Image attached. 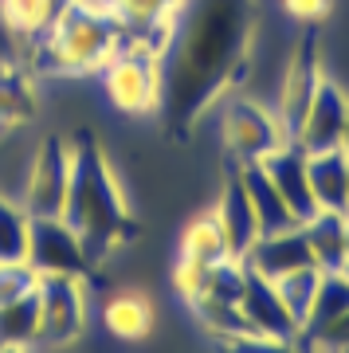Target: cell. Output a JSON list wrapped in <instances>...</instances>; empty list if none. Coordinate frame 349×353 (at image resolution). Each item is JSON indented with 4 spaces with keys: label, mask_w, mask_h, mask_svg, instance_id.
Returning <instances> with one entry per match:
<instances>
[{
    "label": "cell",
    "mask_w": 349,
    "mask_h": 353,
    "mask_svg": "<svg viewBox=\"0 0 349 353\" xmlns=\"http://www.w3.org/2000/svg\"><path fill=\"white\" fill-rule=\"evenodd\" d=\"M251 43V0H188L161 51V118L185 134L239 75Z\"/></svg>",
    "instance_id": "6da1fadb"
},
{
    "label": "cell",
    "mask_w": 349,
    "mask_h": 353,
    "mask_svg": "<svg viewBox=\"0 0 349 353\" xmlns=\"http://www.w3.org/2000/svg\"><path fill=\"white\" fill-rule=\"evenodd\" d=\"M63 220L79 232L90 267H99L114 248H122L134 236V220H130L126 196L118 189V176L90 134H79V141L71 145Z\"/></svg>",
    "instance_id": "7a4b0ae2"
},
{
    "label": "cell",
    "mask_w": 349,
    "mask_h": 353,
    "mask_svg": "<svg viewBox=\"0 0 349 353\" xmlns=\"http://www.w3.org/2000/svg\"><path fill=\"white\" fill-rule=\"evenodd\" d=\"M126 24L118 16L87 12L79 4H63V12L55 16V24L48 28V36L36 43L43 55V63L63 75H94L110 63L126 43Z\"/></svg>",
    "instance_id": "3957f363"
},
{
    "label": "cell",
    "mask_w": 349,
    "mask_h": 353,
    "mask_svg": "<svg viewBox=\"0 0 349 353\" xmlns=\"http://www.w3.org/2000/svg\"><path fill=\"white\" fill-rule=\"evenodd\" d=\"M102 90L110 106L122 114H157L161 110V51L137 36H126L122 51L102 67Z\"/></svg>",
    "instance_id": "277c9868"
},
{
    "label": "cell",
    "mask_w": 349,
    "mask_h": 353,
    "mask_svg": "<svg viewBox=\"0 0 349 353\" xmlns=\"http://www.w3.org/2000/svg\"><path fill=\"white\" fill-rule=\"evenodd\" d=\"M87 322L83 275H39L36 345H71Z\"/></svg>",
    "instance_id": "5b68a950"
},
{
    "label": "cell",
    "mask_w": 349,
    "mask_h": 353,
    "mask_svg": "<svg viewBox=\"0 0 349 353\" xmlns=\"http://www.w3.org/2000/svg\"><path fill=\"white\" fill-rule=\"evenodd\" d=\"M224 145L236 157V165H251L263 161L279 145H287V130L279 122V114H271L267 106L251 99H236L224 110Z\"/></svg>",
    "instance_id": "8992f818"
},
{
    "label": "cell",
    "mask_w": 349,
    "mask_h": 353,
    "mask_svg": "<svg viewBox=\"0 0 349 353\" xmlns=\"http://www.w3.org/2000/svg\"><path fill=\"white\" fill-rule=\"evenodd\" d=\"M28 263L39 275H87V252L79 232L63 216H32V236H28Z\"/></svg>",
    "instance_id": "52a82bcc"
},
{
    "label": "cell",
    "mask_w": 349,
    "mask_h": 353,
    "mask_svg": "<svg viewBox=\"0 0 349 353\" xmlns=\"http://www.w3.org/2000/svg\"><path fill=\"white\" fill-rule=\"evenodd\" d=\"M67 176H71V145L59 138H48L32 157L24 185V208L28 216H63L67 201Z\"/></svg>",
    "instance_id": "ba28073f"
},
{
    "label": "cell",
    "mask_w": 349,
    "mask_h": 353,
    "mask_svg": "<svg viewBox=\"0 0 349 353\" xmlns=\"http://www.w3.org/2000/svg\"><path fill=\"white\" fill-rule=\"evenodd\" d=\"M239 314L243 322L251 326V334H259V338H275V341H299V322L290 314L283 299H279V290H275L271 279L255 275L243 267V287H239Z\"/></svg>",
    "instance_id": "9c48e42d"
},
{
    "label": "cell",
    "mask_w": 349,
    "mask_h": 353,
    "mask_svg": "<svg viewBox=\"0 0 349 353\" xmlns=\"http://www.w3.org/2000/svg\"><path fill=\"white\" fill-rule=\"evenodd\" d=\"M318 32L314 24H306V36H302L299 51L287 67V79H283V90H279V122L287 130V141L299 138L302 114L314 99V87H318Z\"/></svg>",
    "instance_id": "30bf717a"
},
{
    "label": "cell",
    "mask_w": 349,
    "mask_h": 353,
    "mask_svg": "<svg viewBox=\"0 0 349 353\" xmlns=\"http://www.w3.org/2000/svg\"><path fill=\"white\" fill-rule=\"evenodd\" d=\"M346 118H349V99L341 94L337 83L318 79L314 99L302 114L299 126V145L306 153H322V150H341V134H346Z\"/></svg>",
    "instance_id": "8fae6325"
},
{
    "label": "cell",
    "mask_w": 349,
    "mask_h": 353,
    "mask_svg": "<svg viewBox=\"0 0 349 353\" xmlns=\"http://www.w3.org/2000/svg\"><path fill=\"white\" fill-rule=\"evenodd\" d=\"M259 169L271 176V185L279 189V196L287 201V208L295 212L299 224H306L310 216H318V201H314V189H310V173H306V150L299 141H287L279 145L275 153H267L259 161Z\"/></svg>",
    "instance_id": "7c38bea8"
},
{
    "label": "cell",
    "mask_w": 349,
    "mask_h": 353,
    "mask_svg": "<svg viewBox=\"0 0 349 353\" xmlns=\"http://www.w3.org/2000/svg\"><path fill=\"white\" fill-rule=\"evenodd\" d=\"M216 224L224 232L228 255L232 259H243L251 252V243L259 240V224H255V212H251L248 189H243V176H239V165L228 169L224 176V192H220V204H216Z\"/></svg>",
    "instance_id": "4fadbf2b"
},
{
    "label": "cell",
    "mask_w": 349,
    "mask_h": 353,
    "mask_svg": "<svg viewBox=\"0 0 349 353\" xmlns=\"http://www.w3.org/2000/svg\"><path fill=\"white\" fill-rule=\"evenodd\" d=\"M239 263L275 283V279L290 275L299 267H314V255L306 248V236H302V224H299V228H287V232H275V236H259Z\"/></svg>",
    "instance_id": "5bb4252c"
},
{
    "label": "cell",
    "mask_w": 349,
    "mask_h": 353,
    "mask_svg": "<svg viewBox=\"0 0 349 353\" xmlns=\"http://www.w3.org/2000/svg\"><path fill=\"white\" fill-rule=\"evenodd\" d=\"M188 8V0H118V20L126 32L165 51L169 36L177 32V20Z\"/></svg>",
    "instance_id": "9a60e30c"
},
{
    "label": "cell",
    "mask_w": 349,
    "mask_h": 353,
    "mask_svg": "<svg viewBox=\"0 0 349 353\" xmlns=\"http://www.w3.org/2000/svg\"><path fill=\"white\" fill-rule=\"evenodd\" d=\"M306 173H310L314 201L322 212H349V153L322 150L306 153Z\"/></svg>",
    "instance_id": "2e32d148"
},
{
    "label": "cell",
    "mask_w": 349,
    "mask_h": 353,
    "mask_svg": "<svg viewBox=\"0 0 349 353\" xmlns=\"http://www.w3.org/2000/svg\"><path fill=\"white\" fill-rule=\"evenodd\" d=\"M306 248L318 271H346L349 259V212H318L302 224Z\"/></svg>",
    "instance_id": "e0dca14e"
},
{
    "label": "cell",
    "mask_w": 349,
    "mask_h": 353,
    "mask_svg": "<svg viewBox=\"0 0 349 353\" xmlns=\"http://www.w3.org/2000/svg\"><path fill=\"white\" fill-rule=\"evenodd\" d=\"M239 176H243V189H248V201H251V212H255V224H259V236H275V232L299 228L295 212H290L287 201L279 196V189L271 185V176L259 169V161L239 165Z\"/></svg>",
    "instance_id": "ac0fdd59"
},
{
    "label": "cell",
    "mask_w": 349,
    "mask_h": 353,
    "mask_svg": "<svg viewBox=\"0 0 349 353\" xmlns=\"http://www.w3.org/2000/svg\"><path fill=\"white\" fill-rule=\"evenodd\" d=\"M102 322L114 338L122 341H146L153 334V303L141 290H118L102 306Z\"/></svg>",
    "instance_id": "d6986e66"
},
{
    "label": "cell",
    "mask_w": 349,
    "mask_h": 353,
    "mask_svg": "<svg viewBox=\"0 0 349 353\" xmlns=\"http://www.w3.org/2000/svg\"><path fill=\"white\" fill-rule=\"evenodd\" d=\"M63 4L67 0H0V20L20 39V48H36L63 12Z\"/></svg>",
    "instance_id": "ffe728a7"
},
{
    "label": "cell",
    "mask_w": 349,
    "mask_h": 353,
    "mask_svg": "<svg viewBox=\"0 0 349 353\" xmlns=\"http://www.w3.org/2000/svg\"><path fill=\"white\" fill-rule=\"evenodd\" d=\"M341 310H349V275H346V271H322V283H318L310 318H306V326H302L299 341L314 338V334H318L322 326H330Z\"/></svg>",
    "instance_id": "44dd1931"
},
{
    "label": "cell",
    "mask_w": 349,
    "mask_h": 353,
    "mask_svg": "<svg viewBox=\"0 0 349 353\" xmlns=\"http://www.w3.org/2000/svg\"><path fill=\"white\" fill-rule=\"evenodd\" d=\"M181 259H192V263H204V267H216V263H224V259H232L216 216H197L181 232Z\"/></svg>",
    "instance_id": "7402d4cb"
},
{
    "label": "cell",
    "mask_w": 349,
    "mask_h": 353,
    "mask_svg": "<svg viewBox=\"0 0 349 353\" xmlns=\"http://www.w3.org/2000/svg\"><path fill=\"white\" fill-rule=\"evenodd\" d=\"M36 114V90L28 83L24 67H4L0 71V126H24Z\"/></svg>",
    "instance_id": "603a6c76"
},
{
    "label": "cell",
    "mask_w": 349,
    "mask_h": 353,
    "mask_svg": "<svg viewBox=\"0 0 349 353\" xmlns=\"http://www.w3.org/2000/svg\"><path fill=\"white\" fill-rule=\"evenodd\" d=\"M28 236H32L28 208L0 196V263H28Z\"/></svg>",
    "instance_id": "cb8c5ba5"
},
{
    "label": "cell",
    "mask_w": 349,
    "mask_h": 353,
    "mask_svg": "<svg viewBox=\"0 0 349 353\" xmlns=\"http://www.w3.org/2000/svg\"><path fill=\"white\" fill-rule=\"evenodd\" d=\"M318 283H322V271L318 267H299V271H290V275L275 279V290H279V299L287 306L299 330L306 326V318H310V306H314V294H318Z\"/></svg>",
    "instance_id": "d4e9b609"
},
{
    "label": "cell",
    "mask_w": 349,
    "mask_h": 353,
    "mask_svg": "<svg viewBox=\"0 0 349 353\" xmlns=\"http://www.w3.org/2000/svg\"><path fill=\"white\" fill-rule=\"evenodd\" d=\"M0 345H36V294L0 306Z\"/></svg>",
    "instance_id": "484cf974"
},
{
    "label": "cell",
    "mask_w": 349,
    "mask_h": 353,
    "mask_svg": "<svg viewBox=\"0 0 349 353\" xmlns=\"http://www.w3.org/2000/svg\"><path fill=\"white\" fill-rule=\"evenodd\" d=\"M39 290V271L32 263H0V306L32 299Z\"/></svg>",
    "instance_id": "4316f807"
},
{
    "label": "cell",
    "mask_w": 349,
    "mask_h": 353,
    "mask_svg": "<svg viewBox=\"0 0 349 353\" xmlns=\"http://www.w3.org/2000/svg\"><path fill=\"white\" fill-rule=\"evenodd\" d=\"M306 345L322 353H349V310H341L330 326H322L314 338H306Z\"/></svg>",
    "instance_id": "83f0119b"
},
{
    "label": "cell",
    "mask_w": 349,
    "mask_h": 353,
    "mask_svg": "<svg viewBox=\"0 0 349 353\" xmlns=\"http://www.w3.org/2000/svg\"><path fill=\"white\" fill-rule=\"evenodd\" d=\"M224 353H302L295 341H275V338H259V334H243V338H228Z\"/></svg>",
    "instance_id": "f1b7e54d"
},
{
    "label": "cell",
    "mask_w": 349,
    "mask_h": 353,
    "mask_svg": "<svg viewBox=\"0 0 349 353\" xmlns=\"http://www.w3.org/2000/svg\"><path fill=\"white\" fill-rule=\"evenodd\" d=\"M283 8H287L299 24H322L326 12H330V0H283Z\"/></svg>",
    "instance_id": "f546056e"
},
{
    "label": "cell",
    "mask_w": 349,
    "mask_h": 353,
    "mask_svg": "<svg viewBox=\"0 0 349 353\" xmlns=\"http://www.w3.org/2000/svg\"><path fill=\"white\" fill-rule=\"evenodd\" d=\"M20 59H24V48H20V39H16L12 32L4 28V20H0V71H4V67H16Z\"/></svg>",
    "instance_id": "4dcf8cb0"
},
{
    "label": "cell",
    "mask_w": 349,
    "mask_h": 353,
    "mask_svg": "<svg viewBox=\"0 0 349 353\" xmlns=\"http://www.w3.org/2000/svg\"><path fill=\"white\" fill-rule=\"evenodd\" d=\"M0 353H28V345H0Z\"/></svg>",
    "instance_id": "1f68e13d"
},
{
    "label": "cell",
    "mask_w": 349,
    "mask_h": 353,
    "mask_svg": "<svg viewBox=\"0 0 349 353\" xmlns=\"http://www.w3.org/2000/svg\"><path fill=\"white\" fill-rule=\"evenodd\" d=\"M341 150L349 153V118H346V134H341Z\"/></svg>",
    "instance_id": "d6a6232c"
},
{
    "label": "cell",
    "mask_w": 349,
    "mask_h": 353,
    "mask_svg": "<svg viewBox=\"0 0 349 353\" xmlns=\"http://www.w3.org/2000/svg\"><path fill=\"white\" fill-rule=\"evenodd\" d=\"M302 353H322V350H310V345H302Z\"/></svg>",
    "instance_id": "836d02e7"
}]
</instances>
